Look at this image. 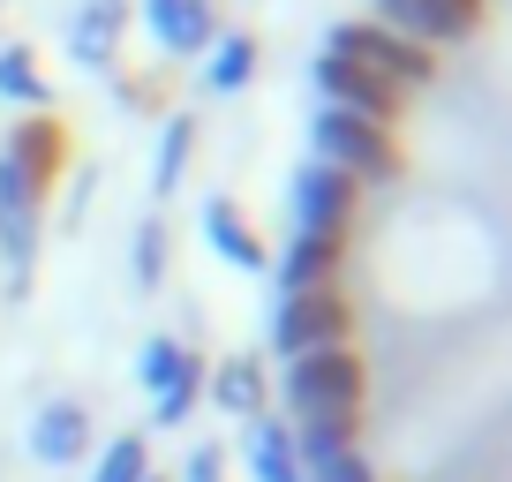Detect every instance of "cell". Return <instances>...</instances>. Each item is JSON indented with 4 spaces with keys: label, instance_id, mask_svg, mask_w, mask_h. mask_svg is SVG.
<instances>
[{
    "label": "cell",
    "instance_id": "cell-5",
    "mask_svg": "<svg viewBox=\"0 0 512 482\" xmlns=\"http://www.w3.org/2000/svg\"><path fill=\"white\" fill-rule=\"evenodd\" d=\"M354 332V309L339 287H309V294H279L272 302V347L287 354H317V347H347Z\"/></svg>",
    "mask_w": 512,
    "mask_h": 482
},
{
    "label": "cell",
    "instance_id": "cell-13",
    "mask_svg": "<svg viewBox=\"0 0 512 482\" xmlns=\"http://www.w3.org/2000/svg\"><path fill=\"white\" fill-rule=\"evenodd\" d=\"M83 445H91V422H83V407L53 400V407H38V415H31V452H38V467H76Z\"/></svg>",
    "mask_w": 512,
    "mask_h": 482
},
{
    "label": "cell",
    "instance_id": "cell-2",
    "mask_svg": "<svg viewBox=\"0 0 512 482\" xmlns=\"http://www.w3.org/2000/svg\"><path fill=\"white\" fill-rule=\"evenodd\" d=\"M324 53H332V61L369 68V76L392 83V91H422V83L437 76L430 46H415V38H400V31H384V23H332V31H324Z\"/></svg>",
    "mask_w": 512,
    "mask_h": 482
},
{
    "label": "cell",
    "instance_id": "cell-19",
    "mask_svg": "<svg viewBox=\"0 0 512 482\" xmlns=\"http://www.w3.org/2000/svg\"><path fill=\"white\" fill-rule=\"evenodd\" d=\"M189 144H196V121H189V113H174L166 136H159V159H151V189H159V196L189 174Z\"/></svg>",
    "mask_w": 512,
    "mask_h": 482
},
{
    "label": "cell",
    "instance_id": "cell-23",
    "mask_svg": "<svg viewBox=\"0 0 512 482\" xmlns=\"http://www.w3.org/2000/svg\"><path fill=\"white\" fill-rule=\"evenodd\" d=\"M181 482H219V452H189V467H181Z\"/></svg>",
    "mask_w": 512,
    "mask_h": 482
},
{
    "label": "cell",
    "instance_id": "cell-18",
    "mask_svg": "<svg viewBox=\"0 0 512 482\" xmlns=\"http://www.w3.org/2000/svg\"><path fill=\"white\" fill-rule=\"evenodd\" d=\"M211 400H219L226 415H264V370H256L249 354L219 362V377H211Z\"/></svg>",
    "mask_w": 512,
    "mask_h": 482
},
{
    "label": "cell",
    "instance_id": "cell-16",
    "mask_svg": "<svg viewBox=\"0 0 512 482\" xmlns=\"http://www.w3.org/2000/svg\"><path fill=\"white\" fill-rule=\"evenodd\" d=\"M249 475L256 482H302V460H294V430L272 415H249Z\"/></svg>",
    "mask_w": 512,
    "mask_h": 482
},
{
    "label": "cell",
    "instance_id": "cell-8",
    "mask_svg": "<svg viewBox=\"0 0 512 482\" xmlns=\"http://www.w3.org/2000/svg\"><path fill=\"white\" fill-rule=\"evenodd\" d=\"M309 76H317V91H324V106H332V113L377 121V129L400 113V91H392V83H377L369 68H354V61H332V53H317V68H309Z\"/></svg>",
    "mask_w": 512,
    "mask_h": 482
},
{
    "label": "cell",
    "instance_id": "cell-10",
    "mask_svg": "<svg viewBox=\"0 0 512 482\" xmlns=\"http://www.w3.org/2000/svg\"><path fill=\"white\" fill-rule=\"evenodd\" d=\"M294 460H302V482H369V460L354 452V422H302Z\"/></svg>",
    "mask_w": 512,
    "mask_h": 482
},
{
    "label": "cell",
    "instance_id": "cell-7",
    "mask_svg": "<svg viewBox=\"0 0 512 482\" xmlns=\"http://www.w3.org/2000/svg\"><path fill=\"white\" fill-rule=\"evenodd\" d=\"M347 219H354V181L339 166L309 159L294 174V234H339L347 241Z\"/></svg>",
    "mask_w": 512,
    "mask_h": 482
},
{
    "label": "cell",
    "instance_id": "cell-21",
    "mask_svg": "<svg viewBox=\"0 0 512 482\" xmlns=\"http://www.w3.org/2000/svg\"><path fill=\"white\" fill-rule=\"evenodd\" d=\"M91 482H144V437H113V445L98 452Z\"/></svg>",
    "mask_w": 512,
    "mask_h": 482
},
{
    "label": "cell",
    "instance_id": "cell-22",
    "mask_svg": "<svg viewBox=\"0 0 512 482\" xmlns=\"http://www.w3.org/2000/svg\"><path fill=\"white\" fill-rule=\"evenodd\" d=\"M159 272H166V234L159 226H136V279L159 287Z\"/></svg>",
    "mask_w": 512,
    "mask_h": 482
},
{
    "label": "cell",
    "instance_id": "cell-1",
    "mask_svg": "<svg viewBox=\"0 0 512 482\" xmlns=\"http://www.w3.org/2000/svg\"><path fill=\"white\" fill-rule=\"evenodd\" d=\"M53 159H61L53 121H23L0 144V257H8V287L16 294L31 279V257H38V189H46Z\"/></svg>",
    "mask_w": 512,
    "mask_h": 482
},
{
    "label": "cell",
    "instance_id": "cell-17",
    "mask_svg": "<svg viewBox=\"0 0 512 482\" xmlns=\"http://www.w3.org/2000/svg\"><path fill=\"white\" fill-rule=\"evenodd\" d=\"M249 76H256V38L219 31L204 46V91H249Z\"/></svg>",
    "mask_w": 512,
    "mask_h": 482
},
{
    "label": "cell",
    "instance_id": "cell-9",
    "mask_svg": "<svg viewBox=\"0 0 512 482\" xmlns=\"http://www.w3.org/2000/svg\"><path fill=\"white\" fill-rule=\"evenodd\" d=\"M377 23L415 38V46H445V38H467L482 23V0H377Z\"/></svg>",
    "mask_w": 512,
    "mask_h": 482
},
{
    "label": "cell",
    "instance_id": "cell-14",
    "mask_svg": "<svg viewBox=\"0 0 512 482\" xmlns=\"http://www.w3.org/2000/svg\"><path fill=\"white\" fill-rule=\"evenodd\" d=\"M204 241L234 264V272H264V241L249 234V219H241L226 196H211V204H204Z\"/></svg>",
    "mask_w": 512,
    "mask_h": 482
},
{
    "label": "cell",
    "instance_id": "cell-20",
    "mask_svg": "<svg viewBox=\"0 0 512 482\" xmlns=\"http://www.w3.org/2000/svg\"><path fill=\"white\" fill-rule=\"evenodd\" d=\"M0 98H16V106H46V76H38V61L23 46L0 53Z\"/></svg>",
    "mask_w": 512,
    "mask_h": 482
},
{
    "label": "cell",
    "instance_id": "cell-6",
    "mask_svg": "<svg viewBox=\"0 0 512 482\" xmlns=\"http://www.w3.org/2000/svg\"><path fill=\"white\" fill-rule=\"evenodd\" d=\"M136 377H144L151 400H159V407H151L159 422H181L196 407V392H204V362H196L181 339H151V347L136 354Z\"/></svg>",
    "mask_w": 512,
    "mask_h": 482
},
{
    "label": "cell",
    "instance_id": "cell-11",
    "mask_svg": "<svg viewBox=\"0 0 512 482\" xmlns=\"http://www.w3.org/2000/svg\"><path fill=\"white\" fill-rule=\"evenodd\" d=\"M144 23L166 53H204L219 38V16H211V0H144Z\"/></svg>",
    "mask_w": 512,
    "mask_h": 482
},
{
    "label": "cell",
    "instance_id": "cell-24",
    "mask_svg": "<svg viewBox=\"0 0 512 482\" xmlns=\"http://www.w3.org/2000/svg\"><path fill=\"white\" fill-rule=\"evenodd\" d=\"M144 482H151V475H144Z\"/></svg>",
    "mask_w": 512,
    "mask_h": 482
},
{
    "label": "cell",
    "instance_id": "cell-15",
    "mask_svg": "<svg viewBox=\"0 0 512 482\" xmlns=\"http://www.w3.org/2000/svg\"><path fill=\"white\" fill-rule=\"evenodd\" d=\"M121 23H128L121 0H91V8L68 23V53H76L83 68H106V61H113V46H121Z\"/></svg>",
    "mask_w": 512,
    "mask_h": 482
},
{
    "label": "cell",
    "instance_id": "cell-12",
    "mask_svg": "<svg viewBox=\"0 0 512 482\" xmlns=\"http://www.w3.org/2000/svg\"><path fill=\"white\" fill-rule=\"evenodd\" d=\"M339 234H294L279 257V294H309V287H339Z\"/></svg>",
    "mask_w": 512,
    "mask_h": 482
},
{
    "label": "cell",
    "instance_id": "cell-3",
    "mask_svg": "<svg viewBox=\"0 0 512 482\" xmlns=\"http://www.w3.org/2000/svg\"><path fill=\"white\" fill-rule=\"evenodd\" d=\"M354 400H362V362L347 347H317L287 362V407L302 422H354Z\"/></svg>",
    "mask_w": 512,
    "mask_h": 482
},
{
    "label": "cell",
    "instance_id": "cell-4",
    "mask_svg": "<svg viewBox=\"0 0 512 482\" xmlns=\"http://www.w3.org/2000/svg\"><path fill=\"white\" fill-rule=\"evenodd\" d=\"M309 144H317V159L339 166L347 181H392V174H400L392 129H377V121H354V113L317 106V121H309Z\"/></svg>",
    "mask_w": 512,
    "mask_h": 482
}]
</instances>
